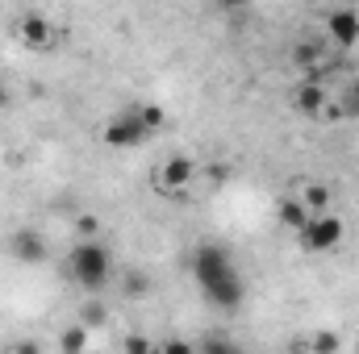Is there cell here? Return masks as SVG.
Wrapping results in <instances>:
<instances>
[{
  "label": "cell",
  "instance_id": "5b68a950",
  "mask_svg": "<svg viewBox=\"0 0 359 354\" xmlns=\"http://www.w3.org/2000/svg\"><path fill=\"white\" fill-rule=\"evenodd\" d=\"M192 176H196V163H192L188 155H168V159L155 167V187H159L163 196L184 200V187L192 183Z\"/></svg>",
  "mask_w": 359,
  "mask_h": 354
},
{
  "label": "cell",
  "instance_id": "5bb4252c",
  "mask_svg": "<svg viewBox=\"0 0 359 354\" xmlns=\"http://www.w3.org/2000/svg\"><path fill=\"white\" fill-rule=\"evenodd\" d=\"M59 351L63 354H84L88 351V330L76 321V325H67L63 334H59Z\"/></svg>",
  "mask_w": 359,
  "mask_h": 354
},
{
  "label": "cell",
  "instance_id": "9a60e30c",
  "mask_svg": "<svg viewBox=\"0 0 359 354\" xmlns=\"http://www.w3.org/2000/svg\"><path fill=\"white\" fill-rule=\"evenodd\" d=\"M343 351V338L334 334V330H313V338H309V354H339Z\"/></svg>",
  "mask_w": 359,
  "mask_h": 354
},
{
  "label": "cell",
  "instance_id": "484cf974",
  "mask_svg": "<svg viewBox=\"0 0 359 354\" xmlns=\"http://www.w3.org/2000/svg\"><path fill=\"white\" fill-rule=\"evenodd\" d=\"M297 354H309V351H297Z\"/></svg>",
  "mask_w": 359,
  "mask_h": 354
},
{
  "label": "cell",
  "instance_id": "ffe728a7",
  "mask_svg": "<svg viewBox=\"0 0 359 354\" xmlns=\"http://www.w3.org/2000/svg\"><path fill=\"white\" fill-rule=\"evenodd\" d=\"M159 354H196V346L184 342V338H168V342L159 346Z\"/></svg>",
  "mask_w": 359,
  "mask_h": 354
},
{
  "label": "cell",
  "instance_id": "d4e9b609",
  "mask_svg": "<svg viewBox=\"0 0 359 354\" xmlns=\"http://www.w3.org/2000/svg\"><path fill=\"white\" fill-rule=\"evenodd\" d=\"M4 104H8V92H4V84H0V108H4Z\"/></svg>",
  "mask_w": 359,
  "mask_h": 354
},
{
  "label": "cell",
  "instance_id": "2e32d148",
  "mask_svg": "<svg viewBox=\"0 0 359 354\" xmlns=\"http://www.w3.org/2000/svg\"><path fill=\"white\" fill-rule=\"evenodd\" d=\"M121 354H159V351H155V342L147 334H126L121 338Z\"/></svg>",
  "mask_w": 359,
  "mask_h": 354
},
{
  "label": "cell",
  "instance_id": "44dd1931",
  "mask_svg": "<svg viewBox=\"0 0 359 354\" xmlns=\"http://www.w3.org/2000/svg\"><path fill=\"white\" fill-rule=\"evenodd\" d=\"M8 354H42V346L38 342H29V338H21V342H13V351Z\"/></svg>",
  "mask_w": 359,
  "mask_h": 354
},
{
  "label": "cell",
  "instance_id": "8fae6325",
  "mask_svg": "<svg viewBox=\"0 0 359 354\" xmlns=\"http://www.w3.org/2000/svg\"><path fill=\"white\" fill-rule=\"evenodd\" d=\"M318 63H322V46H318V42L305 38V42L292 46V67H297L305 80H318Z\"/></svg>",
  "mask_w": 359,
  "mask_h": 354
},
{
  "label": "cell",
  "instance_id": "cb8c5ba5",
  "mask_svg": "<svg viewBox=\"0 0 359 354\" xmlns=\"http://www.w3.org/2000/svg\"><path fill=\"white\" fill-rule=\"evenodd\" d=\"M209 179H217V183H222V179H226V167H222V163H213V167H209Z\"/></svg>",
  "mask_w": 359,
  "mask_h": 354
},
{
  "label": "cell",
  "instance_id": "6da1fadb",
  "mask_svg": "<svg viewBox=\"0 0 359 354\" xmlns=\"http://www.w3.org/2000/svg\"><path fill=\"white\" fill-rule=\"evenodd\" d=\"M163 125V108L159 104H130V108H121L109 125H104V146H117V150H126V146H138V142H147L155 129Z\"/></svg>",
  "mask_w": 359,
  "mask_h": 354
},
{
  "label": "cell",
  "instance_id": "9c48e42d",
  "mask_svg": "<svg viewBox=\"0 0 359 354\" xmlns=\"http://www.w3.org/2000/svg\"><path fill=\"white\" fill-rule=\"evenodd\" d=\"M17 38H21L25 46H34V50H46V46L55 42V25H50L46 13H25V17L17 21Z\"/></svg>",
  "mask_w": 359,
  "mask_h": 354
},
{
  "label": "cell",
  "instance_id": "277c9868",
  "mask_svg": "<svg viewBox=\"0 0 359 354\" xmlns=\"http://www.w3.org/2000/svg\"><path fill=\"white\" fill-rule=\"evenodd\" d=\"M192 275H196V283H201V288H209V283H217V279L234 275V259H230V250H226V246H217V242L196 246V255H192Z\"/></svg>",
  "mask_w": 359,
  "mask_h": 354
},
{
  "label": "cell",
  "instance_id": "30bf717a",
  "mask_svg": "<svg viewBox=\"0 0 359 354\" xmlns=\"http://www.w3.org/2000/svg\"><path fill=\"white\" fill-rule=\"evenodd\" d=\"M326 88H322V80H301L297 92H292V108L297 113H305V117H318L322 108H326Z\"/></svg>",
  "mask_w": 359,
  "mask_h": 354
},
{
  "label": "cell",
  "instance_id": "4316f807",
  "mask_svg": "<svg viewBox=\"0 0 359 354\" xmlns=\"http://www.w3.org/2000/svg\"><path fill=\"white\" fill-rule=\"evenodd\" d=\"M234 354H238V351H234Z\"/></svg>",
  "mask_w": 359,
  "mask_h": 354
},
{
  "label": "cell",
  "instance_id": "8992f818",
  "mask_svg": "<svg viewBox=\"0 0 359 354\" xmlns=\"http://www.w3.org/2000/svg\"><path fill=\"white\" fill-rule=\"evenodd\" d=\"M326 34H330L334 46L351 50L359 42V8H330L326 13Z\"/></svg>",
  "mask_w": 359,
  "mask_h": 354
},
{
  "label": "cell",
  "instance_id": "603a6c76",
  "mask_svg": "<svg viewBox=\"0 0 359 354\" xmlns=\"http://www.w3.org/2000/svg\"><path fill=\"white\" fill-rule=\"evenodd\" d=\"M343 100H351V113H359V76L347 84V96H343Z\"/></svg>",
  "mask_w": 359,
  "mask_h": 354
},
{
  "label": "cell",
  "instance_id": "ac0fdd59",
  "mask_svg": "<svg viewBox=\"0 0 359 354\" xmlns=\"http://www.w3.org/2000/svg\"><path fill=\"white\" fill-rule=\"evenodd\" d=\"M100 321H104V304L88 300V304H84V313H80V325H84V330L92 334V325H100Z\"/></svg>",
  "mask_w": 359,
  "mask_h": 354
},
{
  "label": "cell",
  "instance_id": "4fadbf2b",
  "mask_svg": "<svg viewBox=\"0 0 359 354\" xmlns=\"http://www.w3.org/2000/svg\"><path fill=\"white\" fill-rule=\"evenodd\" d=\"M276 213H280V225H288V229H297V234H301L305 221H309V208H305L297 196H280V208H276Z\"/></svg>",
  "mask_w": 359,
  "mask_h": 354
},
{
  "label": "cell",
  "instance_id": "ba28073f",
  "mask_svg": "<svg viewBox=\"0 0 359 354\" xmlns=\"http://www.w3.org/2000/svg\"><path fill=\"white\" fill-rule=\"evenodd\" d=\"M8 255H13L17 263H29V267L46 263V238H42L38 229H29V225H25V229H17V234L8 238Z\"/></svg>",
  "mask_w": 359,
  "mask_h": 354
},
{
  "label": "cell",
  "instance_id": "3957f363",
  "mask_svg": "<svg viewBox=\"0 0 359 354\" xmlns=\"http://www.w3.org/2000/svg\"><path fill=\"white\" fill-rule=\"evenodd\" d=\"M347 238V221L343 217H334V213H322V217H309L305 221V229H301V246L305 250H334L339 242Z\"/></svg>",
  "mask_w": 359,
  "mask_h": 354
},
{
  "label": "cell",
  "instance_id": "d6986e66",
  "mask_svg": "<svg viewBox=\"0 0 359 354\" xmlns=\"http://www.w3.org/2000/svg\"><path fill=\"white\" fill-rule=\"evenodd\" d=\"M201 354H234V346H230L222 334H209V338L201 342Z\"/></svg>",
  "mask_w": 359,
  "mask_h": 354
},
{
  "label": "cell",
  "instance_id": "7c38bea8",
  "mask_svg": "<svg viewBox=\"0 0 359 354\" xmlns=\"http://www.w3.org/2000/svg\"><path fill=\"white\" fill-rule=\"evenodd\" d=\"M297 200L309 208V217H322V213H330V200H334V196H330L326 183H313V179H309V183L297 192Z\"/></svg>",
  "mask_w": 359,
  "mask_h": 354
},
{
  "label": "cell",
  "instance_id": "7a4b0ae2",
  "mask_svg": "<svg viewBox=\"0 0 359 354\" xmlns=\"http://www.w3.org/2000/svg\"><path fill=\"white\" fill-rule=\"evenodd\" d=\"M67 275H72L84 292L109 288V279H113V255H109V246H100L96 238H92V242H76L72 255H67Z\"/></svg>",
  "mask_w": 359,
  "mask_h": 354
},
{
  "label": "cell",
  "instance_id": "7402d4cb",
  "mask_svg": "<svg viewBox=\"0 0 359 354\" xmlns=\"http://www.w3.org/2000/svg\"><path fill=\"white\" fill-rule=\"evenodd\" d=\"M76 229L84 234V242H92V234H96V217H80V221H76Z\"/></svg>",
  "mask_w": 359,
  "mask_h": 354
},
{
  "label": "cell",
  "instance_id": "52a82bcc",
  "mask_svg": "<svg viewBox=\"0 0 359 354\" xmlns=\"http://www.w3.org/2000/svg\"><path fill=\"white\" fill-rule=\"evenodd\" d=\"M205 300H209L213 309H222V313H234V309L247 300V283H243V279H238V271H234V275H226V279L209 283V288H205Z\"/></svg>",
  "mask_w": 359,
  "mask_h": 354
},
{
  "label": "cell",
  "instance_id": "e0dca14e",
  "mask_svg": "<svg viewBox=\"0 0 359 354\" xmlns=\"http://www.w3.org/2000/svg\"><path fill=\"white\" fill-rule=\"evenodd\" d=\"M121 288H126L130 296H142V292L151 288V279H147L142 271H126V275H121Z\"/></svg>",
  "mask_w": 359,
  "mask_h": 354
}]
</instances>
